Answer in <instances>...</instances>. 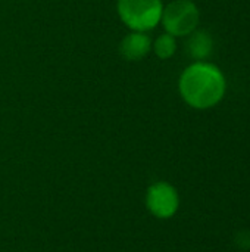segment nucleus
<instances>
[{"label":"nucleus","instance_id":"obj_2","mask_svg":"<svg viewBox=\"0 0 250 252\" xmlns=\"http://www.w3.org/2000/svg\"><path fill=\"white\" fill-rule=\"evenodd\" d=\"M162 0H118V15L121 21L134 31H149L162 18Z\"/></svg>","mask_w":250,"mask_h":252},{"label":"nucleus","instance_id":"obj_5","mask_svg":"<svg viewBox=\"0 0 250 252\" xmlns=\"http://www.w3.org/2000/svg\"><path fill=\"white\" fill-rule=\"evenodd\" d=\"M150 37L140 31H134L125 35L119 46V52L127 61H141L150 52Z\"/></svg>","mask_w":250,"mask_h":252},{"label":"nucleus","instance_id":"obj_4","mask_svg":"<svg viewBox=\"0 0 250 252\" xmlns=\"http://www.w3.org/2000/svg\"><path fill=\"white\" fill-rule=\"evenodd\" d=\"M178 193L168 183H155L149 188L146 204L149 211L159 219H169L178 210Z\"/></svg>","mask_w":250,"mask_h":252},{"label":"nucleus","instance_id":"obj_6","mask_svg":"<svg viewBox=\"0 0 250 252\" xmlns=\"http://www.w3.org/2000/svg\"><path fill=\"white\" fill-rule=\"evenodd\" d=\"M187 50L193 58L203 59L212 50V38L205 31H196V32L193 31L192 37L187 43Z\"/></svg>","mask_w":250,"mask_h":252},{"label":"nucleus","instance_id":"obj_3","mask_svg":"<svg viewBox=\"0 0 250 252\" xmlns=\"http://www.w3.org/2000/svg\"><path fill=\"white\" fill-rule=\"evenodd\" d=\"M164 28L174 37L192 34L199 24V9L190 0H175L162 10Z\"/></svg>","mask_w":250,"mask_h":252},{"label":"nucleus","instance_id":"obj_1","mask_svg":"<svg viewBox=\"0 0 250 252\" xmlns=\"http://www.w3.org/2000/svg\"><path fill=\"white\" fill-rule=\"evenodd\" d=\"M178 87L183 99L190 106L208 109L222 99L225 93V78L218 66L196 62L181 74Z\"/></svg>","mask_w":250,"mask_h":252},{"label":"nucleus","instance_id":"obj_7","mask_svg":"<svg viewBox=\"0 0 250 252\" xmlns=\"http://www.w3.org/2000/svg\"><path fill=\"white\" fill-rule=\"evenodd\" d=\"M153 49H155V53H156L158 58H161V59H169L175 53V50H177L175 37L171 35V34H168V32L159 35L156 38V41H155Z\"/></svg>","mask_w":250,"mask_h":252}]
</instances>
